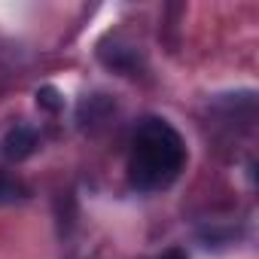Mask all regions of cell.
<instances>
[{"mask_svg": "<svg viewBox=\"0 0 259 259\" xmlns=\"http://www.w3.org/2000/svg\"><path fill=\"white\" fill-rule=\"evenodd\" d=\"M159 259H189V256H186L183 250H168V253H162Z\"/></svg>", "mask_w": 259, "mask_h": 259, "instance_id": "5", "label": "cell"}, {"mask_svg": "<svg viewBox=\"0 0 259 259\" xmlns=\"http://www.w3.org/2000/svg\"><path fill=\"white\" fill-rule=\"evenodd\" d=\"M37 147H40V135L34 132L31 125H16V128H10L7 138H4V153L13 162H22V159L34 156Z\"/></svg>", "mask_w": 259, "mask_h": 259, "instance_id": "2", "label": "cell"}, {"mask_svg": "<svg viewBox=\"0 0 259 259\" xmlns=\"http://www.w3.org/2000/svg\"><path fill=\"white\" fill-rule=\"evenodd\" d=\"M19 198H25V186L0 171V204H10V201H19Z\"/></svg>", "mask_w": 259, "mask_h": 259, "instance_id": "3", "label": "cell"}, {"mask_svg": "<svg viewBox=\"0 0 259 259\" xmlns=\"http://www.w3.org/2000/svg\"><path fill=\"white\" fill-rule=\"evenodd\" d=\"M186 165V144L180 132L159 119L150 116L138 125L132 138V156H128V180L141 192H159L168 189Z\"/></svg>", "mask_w": 259, "mask_h": 259, "instance_id": "1", "label": "cell"}, {"mask_svg": "<svg viewBox=\"0 0 259 259\" xmlns=\"http://www.w3.org/2000/svg\"><path fill=\"white\" fill-rule=\"evenodd\" d=\"M37 104H40L43 110H49V113H58V110L64 107V98H61V92H58V89L43 85V89L37 92Z\"/></svg>", "mask_w": 259, "mask_h": 259, "instance_id": "4", "label": "cell"}]
</instances>
